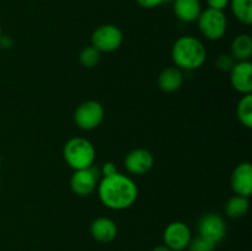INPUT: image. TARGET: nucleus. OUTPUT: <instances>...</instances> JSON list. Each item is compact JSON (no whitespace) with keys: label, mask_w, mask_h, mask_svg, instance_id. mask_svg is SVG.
I'll list each match as a JSON object with an SVG mask.
<instances>
[{"label":"nucleus","mask_w":252,"mask_h":251,"mask_svg":"<svg viewBox=\"0 0 252 251\" xmlns=\"http://www.w3.org/2000/svg\"><path fill=\"white\" fill-rule=\"evenodd\" d=\"M123 33L115 25H101L91 34V46L100 52H113L121 47Z\"/></svg>","instance_id":"423d86ee"},{"label":"nucleus","mask_w":252,"mask_h":251,"mask_svg":"<svg viewBox=\"0 0 252 251\" xmlns=\"http://www.w3.org/2000/svg\"><path fill=\"white\" fill-rule=\"evenodd\" d=\"M105 117V110L102 105L95 100L85 101L78 106L74 113L75 125L80 129L93 130L97 128Z\"/></svg>","instance_id":"39448f33"},{"label":"nucleus","mask_w":252,"mask_h":251,"mask_svg":"<svg viewBox=\"0 0 252 251\" xmlns=\"http://www.w3.org/2000/svg\"><path fill=\"white\" fill-rule=\"evenodd\" d=\"M117 172V167L113 162H105L102 166V175L103 177H107V176H112Z\"/></svg>","instance_id":"393cba45"},{"label":"nucleus","mask_w":252,"mask_h":251,"mask_svg":"<svg viewBox=\"0 0 252 251\" xmlns=\"http://www.w3.org/2000/svg\"><path fill=\"white\" fill-rule=\"evenodd\" d=\"M229 2H230V0H207L208 7L214 10H220V11H223L228 6Z\"/></svg>","instance_id":"5701e85b"},{"label":"nucleus","mask_w":252,"mask_h":251,"mask_svg":"<svg viewBox=\"0 0 252 251\" xmlns=\"http://www.w3.org/2000/svg\"><path fill=\"white\" fill-rule=\"evenodd\" d=\"M231 188L236 194L250 197L252 192V165L249 161L240 162L234 169L230 179Z\"/></svg>","instance_id":"9d476101"},{"label":"nucleus","mask_w":252,"mask_h":251,"mask_svg":"<svg viewBox=\"0 0 252 251\" xmlns=\"http://www.w3.org/2000/svg\"><path fill=\"white\" fill-rule=\"evenodd\" d=\"M165 1H169V0H137L138 5L144 7V9H153V7L159 6Z\"/></svg>","instance_id":"b1692460"},{"label":"nucleus","mask_w":252,"mask_h":251,"mask_svg":"<svg viewBox=\"0 0 252 251\" xmlns=\"http://www.w3.org/2000/svg\"><path fill=\"white\" fill-rule=\"evenodd\" d=\"M118 233L117 224L110 218L101 217V218L95 219L91 223L90 234L96 241L102 244L111 243L116 239Z\"/></svg>","instance_id":"ddd939ff"},{"label":"nucleus","mask_w":252,"mask_h":251,"mask_svg":"<svg viewBox=\"0 0 252 251\" xmlns=\"http://www.w3.org/2000/svg\"><path fill=\"white\" fill-rule=\"evenodd\" d=\"M164 245L172 251H182L187 249L192 239L191 229L184 221H172L164 230Z\"/></svg>","instance_id":"6e6552de"},{"label":"nucleus","mask_w":252,"mask_h":251,"mask_svg":"<svg viewBox=\"0 0 252 251\" xmlns=\"http://www.w3.org/2000/svg\"><path fill=\"white\" fill-rule=\"evenodd\" d=\"M184 83V74L177 66H169L159 75V88L165 93H175Z\"/></svg>","instance_id":"2eb2a0df"},{"label":"nucleus","mask_w":252,"mask_h":251,"mask_svg":"<svg viewBox=\"0 0 252 251\" xmlns=\"http://www.w3.org/2000/svg\"><path fill=\"white\" fill-rule=\"evenodd\" d=\"M95 148L85 138H71L64 144V160L74 171L93 166L95 161Z\"/></svg>","instance_id":"7ed1b4c3"},{"label":"nucleus","mask_w":252,"mask_h":251,"mask_svg":"<svg viewBox=\"0 0 252 251\" xmlns=\"http://www.w3.org/2000/svg\"><path fill=\"white\" fill-rule=\"evenodd\" d=\"M230 52V56L233 57L235 61H250L252 56V38L246 33L236 36L235 38H234V41L231 42Z\"/></svg>","instance_id":"dca6fc26"},{"label":"nucleus","mask_w":252,"mask_h":251,"mask_svg":"<svg viewBox=\"0 0 252 251\" xmlns=\"http://www.w3.org/2000/svg\"><path fill=\"white\" fill-rule=\"evenodd\" d=\"M100 172L93 166L83 170H75L70 179V187L74 193L79 196H89L97 187Z\"/></svg>","instance_id":"1a4fd4ad"},{"label":"nucleus","mask_w":252,"mask_h":251,"mask_svg":"<svg viewBox=\"0 0 252 251\" xmlns=\"http://www.w3.org/2000/svg\"><path fill=\"white\" fill-rule=\"evenodd\" d=\"M217 68L223 71H230L235 64V59L230 54H220L216 62Z\"/></svg>","instance_id":"4be33fe9"},{"label":"nucleus","mask_w":252,"mask_h":251,"mask_svg":"<svg viewBox=\"0 0 252 251\" xmlns=\"http://www.w3.org/2000/svg\"><path fill=\"white\" fill-rule=\"evenodd\" d=\"M152 251H172V250H171V249L167 248L166 245H164V244H162V245H158V246H155V248L153 249Z\"/></svg>","instance_id":"bb28decb"},{"label":"nucleus","mask_w":252,"mask_h":251,"mask_svg":"<svg viewBox=\"0 0 252 251\" xmlns=\"http://www.w3.org/2000/svg\"><path fill=\"white\" fill-rule=\"evenodd\" d=\"M174 12L182 22L197 21L202 12L199 0H174Z\"/></svg>","instance_id":"4468645a"},{"label":"nucleus","mask_w":252,"mask_h":251,"mask_svg":"<svg viewBox=\"0 0 252 251\" xmlns=\"http://www.w3.org/2000/svg\"><path fill=\"white\" fill-rule=\"evenodd\" d=\"M198 235L218 244L226 235V223L218 213H207L198 220Z\"/></svg>","instance_id":"0eeeda50"},{"label":"nucleus","mask_w":252,"mask_h":251,"mask_svg":"<svg viewBox=\"0 0 252 251\" xmlns=\"http://www.w3.org/2000/svg\"><path fill=\"white\" fill-rule=\"evenodd\" d=\"M0 165H1V161H0Z\"/></svg>","instance_id":"c85d7f7f"},{"label":"nucleus","mask_w":252,"mask_h":251,"mask_svg":"<svg viewBox=\"0 0 252 251\" xmlns=\"http://www.w3.org/2000/svg\"><path fill=\"white\" fill-rule=\"evenodd\" d=\"M97 187L100 201L110 209L123 211L129 208L137 201L138 187L135 182L120 172L103 177Z\"/></svg>","instance_id":"f257e3e1"},{"label":"nucleus","mask_w":252,"mask_h":251,"mask_svg":"<svg viewBox=\"0 0 252 251\" xmlns=\"http://www.w3.org/2000/svg\"><path fill=\"white\" fill-rule=\"evenodd\" d=\"M198 29L204 37L211 41H218L225 34L228 29V20L225 14L220 10L208 7L199 14Z\"/></svg>","instance_id":"20e7f679"},{"label":"nucleus","mask_w":252,"mask_h":251,"mask_svg":"<svg viewBox=\"0 0 252 251\" xmlns=\"http://www.w3.org/2000/svg\"><path fill=\"white\" fill-rule=\"evenodd\" d=\"M236 116L238 120L246 128L252 127V95L246 94L240 98L236 107Z\"/></svg>","instance_id":"6ab92c4d"},{"label":"nucleus","mask_w":252,"mask_h":251,"mask_svg":"<svg viewBox=\"0 0 252 251\" xmlns=\"http://www.w3.org/2000/svg\"><path fill=\"white\" fill-rule=\"evenodd\" d=\"M175 65L181 70H196L207 59L204 44L193 36H184L176 39L171 49Z\"/></svg>","instance_id":"f03ea898"},{"label":"nucleus","mask_w":252,"mask_h":251,"mask_svg":"<svg viewBox=\"0 0 252 251\" xmlns=\"http://www.w3.org/2000/svg\"><path fill=\"white\" fill-rule=\"evenodd\" d=\"M216 246V243L204 238V236L198 235L191 239L187 249H189V251H214Z\"/></svg>","instance_id":"412c9836"},{"label":"nucleus","mask_w":252,"mask_h":251,"mask_svg":"<svg viewBox=\"0 0 252 251\" xmlns=\"http://www.w3.org/2000/svg\"><path fill=\"white\" fill-rule=\"evenodd\" d=\"M0 46H1V48H4V49L10 48V47L12 46L11 38H10V37L1 36V37H0Z\"/></svg>","instance_id":"a878e982"},{"label":"nucleus","mask_w":252,"mask_h":251,"mask_svg":"<svg viewBox=\"0 0 252 251\" xmlns=\"http://www.w3.org/2000/svg\"><path fill=\"white\" fill-rule=\"evenodd\" d=\"M101 58V52L97 51L94 46H88L80 52V59L81 65L85 66V68H94L98 64Z\"/></svg>","instance_id":"aec40b11"},{"label":"nucleus","mask_w":252,"mask_h":251,"mask_svg":"<svg viewBox=\"0 0 252 251\" xmlns=\"http://www.w3.org/2000/svg\"><path fill=\"white\" fill-rule=\"evenodd\" d=\"M234 16L244 25L252 24V0H230Z\"/></svg>","instance_id":"a211bd4d"},{"label":"nucleus","mask_w":252,"mask_h":251,"mask_svg":"<svg viewBox=\"0 0 252 251\" xmlns=\"http://www.w3.org/2000/svg\"><path fill=\"white\" fill-rule=\"evenodd\" d=\"M154 165V157L147 149H134L128 153L125 159V166L133 175H143L150 171Z\"/></svg>","instance_id":"f8f14e48"},{"label":"nucleus","mask_w":252,"mask_h":251,"mask_svg":"<svg viewBox=\"0 0 252 251\" xmlns=\"http://www.w3.org/2000/svg\"><path fill=\"white\" fill-rule=\"evenodd\" d=\"M2 36V33H1V26H0V37Z\"/></svg>","instance_id":"cd10ccee"},{"label":"nucleus","mask_w":252,"mask_h":251,"mask_svg":"<svg viewBox=\"0 0 252 251\" xmlns=\"http://www.w3.org/2000/svg\"><path fill=\"white\" fill-rule=\"evenodd\" d=\"M249 211V199L248 197L243 196H233L225 204L226 216L233 219L241 218L245 216Z\"/></svg>","instance_id":"f3484780"},{"label":"nucleus","mask_w":252,"mask_h":251,"mask_svg":"<svg viewBox=\"0 0 252 251\" xmlns=\"http://www.w3.org/2000/svg\"><path fill=\"white\" fill-rule=\"evenodd\" d=\"M230 83L238 93L246 95L252 91V63L238 62L230 70Z\"/></svg>","instance_id":"9b49d317"}]
</instances>
